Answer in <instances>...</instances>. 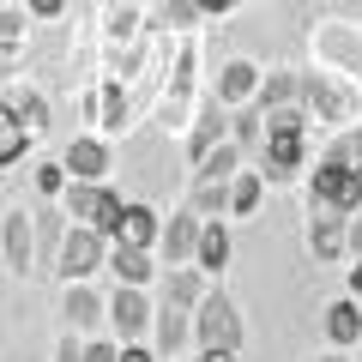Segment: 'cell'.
Segmentation results:
<instances>
[{"instance_id": "1", "label": "cell", "mask_w": 362, "mask_h": 362, "mask_svg": "<svg viewBox=\"0 0 362 362\" xmlns=\"http://www.w3.org/2000/svg\"><path fill=\"white\" fill-rule=\"evenodd\" d=\"M296 103L308 109L314 127H350V121H362V90L344 85L338 73H296Z\"/></svg>"}, {"instance_id": "2", "label": "cell", "mask_w": 362, "mask_h": 362, "mask_svg": "<svg viewBox=\"0 0 362 362\" xmlns=\"http://www.w3.org/2000/svg\"><path fill=\"white\" fill-rule=\"evenodd\" d=\"M109 266V235L90 230V223H66L61 254H54V278L61 284H78V278H97Z\"/></svg>"}, {"instance_id": "3", "label": "cell", "mask_w": 362, "mask_h": 362, "mask_svg": "<svg viewBox=\"0 0 362 362\" xmlns=\"http://www.w3.org/2000/svg\"><path fill=\"white\" fill-rule=\"evenodd\" d=\"M242 338H247V326H242V308H235V296L211 284L206 296H199V308H194V344L242 350Z\"/></svg>"}, {"instance_id": "4", "label": "cell", "mask_w": 362, "mask_h": 362, "mask_svg": "<svg viewBox=\"0 0 362 362\" xmlns=\"http://www.w3.org/2000/svg\"><path fill=\"white\" fill-rule=\"evenodd\" d=\"M308 206H326V211H356V206H362V175L344 163V157L326 151L320 163L308 169Z\"/></svg>"}, {"instance_id": "5", "label": "cell", "mask_w": 362, "mask_h": 362, "mask_svg": "<svg viewBox=\"0 0 362 362\" xmlns=\"http://www.w3.org/2000/svg\"><path fill=\"white\" fill-rule=\"evenodd\" d=\"M302 169H308V127H266V139H259V175L272 187H284Z\"/></svg>"}, {"instance_id": "6", "label": "cell", "mask_w": 362, "mask_h": 362, "mask_svg": "<svg viewBox=\"0 0 362 362\" xmlns=\"http://www.w3.org/2000/svg\"><path fill=\"white\" fill-rule=\"evenodd\" d=\"M66 218L73 223H90V230H103L115 242V223H121V194L109 181H66Z\"/></svg>"}, {"instance_id": "7", "label": "cell", "mask_w": 362, "mask_h": 362, "mask_svg": "<svg viewBox=\"0 0 362 362\" xmlns=\"http://www.w3.org/2000/svg\"><path fill=\"white\" fill-rule=\"evenodd\" d=\"M151 296H145V284H115L109 290V332L121 338V344H133V338H151Z\"/></svg>"}, {"instance_id": "8", "label": "cell", "mask_w": 362, "mask_h": 362, "mask_svg": "<svg viewBox=\"0 0 362 362\" xmlns=\"http://www.w3.org/2000/svg\"><path fill=\"white\" fill-rule=\"evenodd\" d=\"M61 320H66V332L90 338L97 326H109V296L90 290V278H78V284H66V296H61Z\"/></svg>"}, {"instance_id": "9", "label": "cell", "mask_w": 362, "mask_h": 362, "mask_svg": "<svg viewBox=\"0 0 362 362\" xmlns=\"http://www.w3.org/2000/svg\"><path fill=\"white\" fill-rule=\"evenodd\" d=\"M218 139H230V103H223L218 90H206V97H199V109H194V121H187V157L199 163Z\"/></svg>"}, {"instance_id": "10", "label": "cell", "mask_w": 362, "mask_h": 362, "mask_svg": "<svg viewBox=\"0 0 362 362\" xmlns=\"http://www.w3.org/2000/svg\"><path fill=\"white\" fill-rule=\"evenodd\" d=\"M0 247H6L13 278H30V272H37V211H6V223H0Z\"/></svg>"}, {"instance_id": "11", "label": "cell", "mask_w": 362, "mask_h": 362, "mask_svg": "<svg viewBox=\"0 0 362 362\" xmlns=\"http://www.w3.org/2000/svg\"><path fill=\"white\" fill-rule=\"evenodd\" d=\"M344 218L350 211H326V206H308V254L320 266H338L350 259V242H344Z\"/></svg>"}, {"instance_id": "12", "label": "cell", "mask_w": 362, "mask_h": 362, "mask_svg": "<svg viewBox=\"0 0 362 362\" xmlns=\"http://www.w3.org/2000/svg\"><path fill=\"white\" fill-rule=\"evenodd\" d=\"M199 211L194 206H181V211H169L163 218V230H157V254H163V266H187L194 259V247H199Z\"/></svg>"}, {"instance_id": "13", "label": "cell", "mask_w": 362, "mask_h": 362, "mask_svg": "<svg viewBox=\"0 0 362 362\" xmlns=\"http://www.w3.org/2000/svg\"><path fill=\"white\" fill-rule=\"evenodd\" d=\"M61 163H66V175H73V181H109V169H115V151H109L103 133H78V139L61 151Z\"/></svg>"}, {"instance_id": "14", "label": "cell", "mask_w": 362, "mask_h": 362, "mask_svg": "<svg viewBox=\"0 0 362 362\" xmlns=\"http://www.w3.org/2000/svg\"><path fill=\"white\" fill-rule=\"evenodd\" d=\"M151 344L157 356H187L194 350V308H175V302H163V308L151 314Z\"/></svg>"}, {"instance_id": "15", "label": "cell", "mask_w": 362, "mask_h": 362, "mask_svg": "<svg viewBox=\"0 0 362 362\" xmlns=\"http://www.w3.org/2000/svg\"><path fill=\"white\" fill-rule=\"evenodd\" d=\"M115 272V284H157V247H133V242H109V266Z\"/></svg>"}, {"instance_id": "16", "label": "cell", "mask_w": 362, "mask_h": 362, "mask_svg": "<svg viewBox=\"0 0 362 362\" xmlns=\"http://www.w3.org/2000/svg\"><path fill=\"white\" fill-rule=\"evenodd\" d=\"M230 254H235V235H230V223H223V218H206V223H199V247H194V266L206 272V278H218V272L230 266Z\"/></svg>"}, {"instance_id": "17", "label": "cell", "mask_w": 362, "mask_h": 362, "mask_svg": "<svg viewBox=\"0 0 362 362\" xmlns=\"http://www.w3.org/2000/svg\"><path fill=\"white\" fill-rule=\"evenodd\" d=\"M157 284H163V302H175V308H199V296H206V272L187 259V266H163L157 272Z\"/></svg>"}, {"instance_id": "18", "label": "cell", "mask_w": 362, "mask_h": 362, "mask_svg": "<svg viewBox=\"0 0 362 362\" xmlns=\"http://www.w3.org/2000/svg\"><path fill=\"white\" fill-rule=\"evenodd\" d=\"M211 90H218L223 103H254V90H259V66L254 61H242V54H235V61H223L218 66V78H211Z\"/></svg>"}, {"instance_id": "19", "label": "cell", "mask_w": 362, "mask_h": 362, "mask_svg": "<svg viewBox=\"0 0 362 362\" xmlns=\"http://www.w3.org/2000/svg\"><path fill=\"white\" fill-rule=\"evenodd\" d=\"M326 344H338V350L362 344V296H338L326 308Z\"/></svg>"}, {"instance_id": "20", "label": "cell", "mask_w": 362, "mask_h": 362, "mask_svg": "<svg viewBox=\"0 0 362 362\" xmlns=\"http://www.w3.org/2000/svg\"><path fill=\"white\" fill-rule=\"evenodd\" d=\"M157 230H163V218H157L151 206H139V199H121L115 242H133V247H157Z\"/></svg>"}, {"instance_id": "21", "label": "cell", "mask_w": 362, "mask_h": 362, "mask_svg": "<svg viewBox=\"0 0 362 362\" xmlns=\"http://www.w3.org/2000/svg\"><path fill=\"white\" fill-rule=\"evenodd\" d=\"M30 139L37 133L18 121V109H13V97H0V169H13V163H25V151H30Z\"/></svg>"}, {"instance_id": "22", "label": "cell", "mask_w": 362, "mask_h": 362, "mask_svg": "<svg viewBox=\"0 0 362 362\" xmlns=\"http://www.w3.org/2000/svg\"><path fill=\"white\" fill-rule=\"evenodd\" d=\"M242 163H247V151H242V145H235V139H218V145H211V151L194 163V181H230Z\"/></svg>"}, {"instance_id": "23", "label": "cell", "mask_w": 362, "mask_h": 362, "mask_svg": "<svg viewBox=\"0 0 362 362\" xmlns=\"http://www.w3.org/2000/svg\"><path fill=\"white\" fill-rule=\"evenodd\" d=\"M66 211H54V206H42L37 211V272H54V254H61V235H66Z\"/></svg>"}, {"instance_id": "24", "label": "cell", "mask_w": 362, "mask_h": 362, "mask_svg": "<svg viewBox=\"0 0 362 362\" xmlns=\"http://www.w3.org/2000/svg\"><path fill=\"white\" fill-rule=\"evenodd\" d=\"M259 199H266V175L259 169H235L230 175V218H247Z\"/></svg>"}, {"instance_id": "25", "label": "cell", "mask_w": 362, "mask_h": 362, "mask_svg": "<svg viewBox=\"0 0 362 362\" xmlns=\"http://www.w3.org/2000/svg\"><path fill=\"white\" fill-rule=\"evenodd\" d=\"M259 109H278V103H296V66H272L259 73V90H254Z\"/></svg>"}, {"instance_id": "26", "label": "cell", "mask_w": 362, "mask_h": 362, "mask_svg": "<svg viewBox=\"0 0 362 362\" xmlns=\"http://www.w3.org/2000/svg\"><path fill=\"white\" fill-rule=\"evenodd\" d=\"M90 109H97V127H103V133H121V127H127V90H121L115 78L90 97Z\"/></svg>"}, {"instance_id": "27", "label": "cell", "mask_w": 362, "mask_h": 362, "mask_svg": "<svg viewBox=\"0 0 362 362\" xmlns=\"http://www.w3.org/2000/svg\"><path fill=\"white\" fill-rule=\"evenodd\" d=\"M187 206H194L199 218H230V181H194Z\"/></svg>"}, {"instance_id": "28", "label": "cell", "mask_w": 362, "mask_h": 362, "mask_svg": "<svg viewBox=\"0 0 362 362\" xmlns=\"http://www.w3.org/2000/svg\"><path fill=\"white\" fill-rule=\"evenodd\" d=\"M13 109H18V121H25L30 133L49 127V97H42V90H13Z\"/></svg>"}, {"instance_id": "29", "label": "cell", "mask_w": 362, "mask_h": 362, "mask_svg": "<svg viewBox=\"0 0 362 362\" xmlns=\"http://www.w3.org/2000/svg\"><path fill=\"white\" fill-rule=\"evenodd\" d=\"M326 151H332V157H344V163H350V169L362 175V121H350V127H338V139L326 145Z\"/></svg>"}, {"instance_id": "30", "label": "cell", "mask_w": 362, "mask_h": 362, "mask_svg": "<svg viewBox=\"0 0 362 362\" xmlns=\"http://www.w3.org/2000/svg\"><path fill=\"white\" fill-rule=\"evenodd\" d=\"M66 181H73V175H66V163H37V194L42 199H61Z\"/></svg>"}, {"instance_id": "31", "label": "cell", "mask_w": 362, "mask_h": 362, "mask_svg": "<svg viewBox=\"0 0 362 362\" xmlns=\"http://www.w3.org/2000/svg\"><path fill=\"white\" fill-rule=\"evenodd\" d=\"M18 37H25V6H0V49H18Z\"/></svg>"}, {"instance_id": "32", "label": "cell", "mask_w": 362, "mask_h": 362, "mask_svg": "<svg viewBox=\"0 0 362 362\" xmlns=\"http://www.w3.org/2000/svg\"><path fill=\"white\" fill-rule=\"evenodd\" d=\"M139 37V13H133V6H115V13H109V42H133Z\"/></svg>"}, {"instance_id": "33", "label": "cell", "mask_w": 362, "mask_h": 362, "mask_svg": "<svg viewBox=\"0 0 362 362\" xmlns=\"http://www.w3.org/2000/svg\"><path fill=\"white\" fill-rule=\"evenodd\" d=\"M78 362H121V338H97V332H90V338H85V356H78Z\"/></svg>"}, {"instance_id": "34", "label": "cell", "mask_w": 362, "mask_h": 362, "mask_svg": "<svg viewBox=\"0 0 362 362\" xmlns=\"http://www.w3.org/2000/svg\"><path fill=\"white\" fill-rule=\"evenodd\" d=\"M157 13H163L169 25H181V30H187V25H199V0H163Z\"/></svg>"}, {"instance_id": "35", "label": "cell", "mask_w": 362, "mask_h": 362, "mask_svg": "<svg viewBox=\"0 0 362 362\" xmlns=\"http://www.w3.org/2000/svg\"><path fill=\"white\" fill-rule=\"evenodd\" d=\"M121 362H163V356H157L151 338H133V344H121Z\"/></svg>"}, {"instance_id": "36", "label": "cell", "mask_w": 362, "mask_h": 362, "mask_svg": "<svg viewBox=\"0 0 362 362\" xmlns=\"http://www.w3.org/2000/svg\"><path fill=\"white\" fill-rule=\"evenodd\" d=\"M66 6H73V0H25V13H30V18H61Z\"/></svg>"}, {"instance_id": "37", "label": "cell", "mask_w": 362, "mask_h": 362, "mask_svg": "<svg viewBox=\"0 0 362 362\" xmlns=\"http://www.w3.org/2000/svg\"><path fill=\"white\" fill-rule=\"evenodd\" d=\"M78 356H85V338H78V332H66L61 344H54V362H78Z\"/></svg>"}, {"instance_id": "38", "label": "cell", "mask_w": 362, "mask_h": 362, "mask_svg": "<svg viewBox=\"0 0 362 362\" xmlns=\"http://www.w3.org/2000/svg\"><path fill=\"white\" fill-rule=\"evenodd\" d=\"M344 242H350V259H356V254H362V206L344 218Z\"/></svg>"}, {"instance_id": "39", "label": "cell", "mask_w": 362, "mask_h": 362, "mask_svg": "<svg viewBox=\"0 0 362 362\" xmlns=\"http://www.w3.org/2000/svg\"><path fill=\"white\" fill-rule=\"evenodd\" d=\"M242 350H223V344H199V362H235Z\"/></svg>"}, {"instance_id": "40", "label": "cell", "mask_w": 362, "mask_h": 362, "mask_svg": "<svg viewBox=\"0 0 362 362\" xmlns=\"http://www.w3.org/2000/svg\"><path fill=\"white\" fill-rule=\"evenodd\" d=\"M230 6H235V0H199V18H223Z\"/></svg>"}, {"instance_id": "41", "label": "cell", "mask_w": 362, "mask_h": 362, "mask_svg": "<svg viewBox=\"0 0 362 362\" xmlns=\"http://www.w3.org/2000/svg\"><path fill=\"white\" fill-rule=\"evenodd\" d=\"M314 362H356V356H344V350L332 344V350H320V356H314Z\"/></svg>"}, {"instance_id": "42", "label": "cell", "mask_w": 362, "mask_h": 362, "mask_svg": "<svg viewBox=\"0 0 362 362\" xmlns=\"http://www.w3.org/2000/svg\"><path fill=\"white\" fill-rule=\"evenodd\" d=\"M169 362H181V356H169Z\"/></svg>"}, {"instance_id": "43", "label": "cell", "mask_w": 362, "mask_h": 362, "mask_svg": "<svg viewBox=\"0 0 362 362\" xmlns=\"http://www.w3.org/2000/svg\"><path fill=\"white\" fill-rule=\"evenodd\" d=\"M0 6H6V0H0Z\"/></svg>"}, {"instance_id": "44", "label": "cell", "mask_w": 362, "mask_h": 362, "mask_svg": "<svg viewBox=\"0 0 362 362\" xmlns=\"http://www.w3.org/2000/svg\"><path fill=\"white\" fill-rule=\"evenodd\" d=\"M356 362H362V356H356Z\"/></svg>"}]
</instances>
